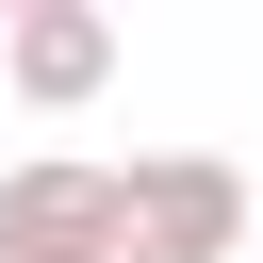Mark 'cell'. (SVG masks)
Listing matches in <instances>:
<instances>
[{
  "mask_svg": "<svg viewBox=\"0 0 263 263\" xmlns=\"http://www.w3.org/2000/svg\"><path fill=\"white\" fill-rule=\"evenodd\" d=\"M0 82H16L33 115H82V99L115 82V16H99V0H16V16H0Z\"/></svg>",
  "mask_w": 263,
  "mask_h": 263,
  "instance_id": "2",
  "label": "cell"
},
{
  "mask_svg": "<svg viewBox=\"0 0 263 263\" xmlns=\"http://www.w3.org/2000/svg\"><path fill=\"white\" fill-rule=\"evenodd\" d=\"M0 230H49V247H115V164H0ZM132 263V247H115Z\"/></svg>",
  "mask_w": 263,
  "mask_h": 263,
  "instance_id": "3",
  "label": "cell"
},
{
  "mask_svg": "<svg viewBox=\"0 0 263 263\" xmlns=\"http://www.w3.org/2000/svg\"><path fill=\"white\" fill-rule=\"evenodd\" d=\"M115 247L132 263H230L247 247V181L214 148H148V164H115Z\"/></svg>",
  "mask_w": 263,
  "mask_h": 263,
  "instance_id": "1",
  "label": "cell"
},
{
  "mask_svg": "<svg viewBox=\"0 0 263 263\" xmlns=\"http://www.w3.org/2000/svg\"><path fill=\"white\" fill-rule=\"evenodd\" d=\"M0 263H115V247H49V230H0Z\"/></svg>",
  "mask_w": 263,
  "mask_h": 263,
  "instance_id": "4",
  "label": "cell"
}]
</instances>
